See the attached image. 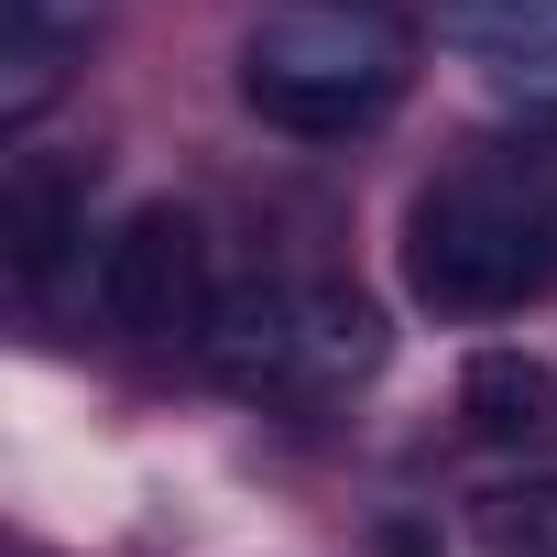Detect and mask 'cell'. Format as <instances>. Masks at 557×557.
<instances>
[{
  "label": "cell",
  "mask_w": 557,
  "mask_h": 557,
  "mask_svg": "<svg viewBox=\"0 0 557 557\" xmlns=\"http://www.w3.org/2000/svg\"><path fill=\"white\" fill-rule=\"evenodd\" d=\"M240 99L273 132H296V143H350V132H372L405 99V34L383 12H361V0H350V12H339V0H296V12L251 23Z\"/></svg>",
  "instance_id": "cell-1"
},
{
  "label": "cell",
  "mask_w": 557,
  "mask_h": 557,
  "mask_svg": "<svg viewBox=\"0 0 557 557\" xmlns=\"http://www.w3.org/2000/svg\"><path fill=\"white\" fill-rule=\"evenodd\" d=\"M405 285L437 318H503L557 285V208L513 175H448L405 219Z\"/></svg>",
  "instance_id": "cell-2"
},
{
  "label": "cell",
  "mask_w": 557,
  "mask_h": 557,
  "mask_svg": "<svg viewBox=\"0 0 557 557\" xmlns=\"http://www.w3.org/2000/svg\"><path fill=\"white\" fill-rule=\"evenodd\" d=\"M88 307L121 329V339H175L208 318V240L175 197L132 208L110 240H99V273H88Z\"/></svg>",
  "instance_id": "cell-3"
},
{
  "label": "cell",
  "mask_w": 557,
  "mask_h": 557,
  "mask_svg": "<svg viewBox=\"0 0 557 557\" xmlns=\"http://www.w3.org/2000/svg\"><path fill=\"white\" fill-rule=\"evenodd\" d=\"M307 350H318V329H307V296H285V285H230V296H208V318H197V361H208L219 383H240V394L296 383Z\"/></svg>",
  "instance_id": "cell-4"
},
{
  "label": "cell",
  "mask_w": 557,
  "mask_h": 557,
  "mask_svg": "<svg viewBox=\"0 0 557 557\" xmlns=\"http://www.w3.org/2000/svg\"><path fill=\"white\" fill-rule=\"evenodd\" d=\"M66 240H88V164L77 153H23L0 175V251H12L23 285L66 262Z\"/></svg>",
  "instance_id": "cell-5"
},
{
  "label": "cell",
  "mask_w": 557,
  "mask_h": 557,
  "mask_svg": "<svg viewBox=\"0 0 557 557\" xmlns=\"http://www.w3.org/2000/svg\"><path fill=\"white\" fill-rule=\"evenodd\" d=\"M459 416H470V437H492V448H535V437H557V372L524 361V350H481V361L459 372Z\"/></svg>",
  "instance_id": "cell-6"
},
{
  "label": "cell",
  "mask_w": 557,
  "mask_h": 557,
  "mask_svg": "<svg viewBox=\"0 0 557 557\" xmlns=\"http://www.w3.org/2000/svg\"><path fill=\"white\" fill-rule=\"evenodd\" d=\"M481 546H492V557H557V481L492 492V503H481Z\"/></svg>",
  "instance_id": "cell-7"
},
{
  "label": "cell",
  "mask_w": 557,
  "mask_h": 557,
  "mask_svg": "<svg viewBox=\"0 0 557 557\" xmlns=\"http://www.w3.org/2000/svg\"><path fill=\"white\" fill-rule=\"evenodd\" d=\"M448 12V34H470V45H503V55H524V45H557V0H437Z\"/></svg>",
  "instance_id": "cell-8"
},
{
  "label": "cell",
  "mask_w": 557,
  "mask_h": 557,
  "mask_svg": "<svg viewBox=\"0 0 557 557\" xmlns=\"http://www.w3.org/2000/svg\"><path fill=\"white\" fill-rule=\"evenodd\" d=\"M55 77H66L55 34H12V23H0V121H34L55 99Z\"/></svg>",
  "instance_id": "cell-9"
},
{
  "label": "cell",
  "mask_w": 557,
  "mask_h": 557,
  "mask_svg": "<svg viewBox=\"0 0 557 557\" xmlns=\"http://www.w3.org/2000/svg\"><path fill=\"white\" fill-rule=\"evenodd\" d=\"M88 12H99V0H0V23H12V34H55V45H77Z\"/></svg>",
  "instance_id": "cell-10"
}]
</instances>
